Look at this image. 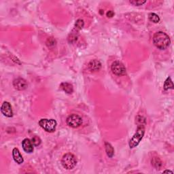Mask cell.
Returning a JSON list of instances; mask_svg holds the SVG:
<instances>
[{
    "label": "cell",
    "instance_id": "cell-16",
    "mask_svg": "<svg viewBox=\"0 0 174 174\" xmlns=\"http://www.w3.org/2000/svg\"><path fill=\"white\" fill-rule=\"evenodd\" d=\"M78 33H77L76 31H75V32H72V33H71L68 37L69 42L74 43L75 42H76V40H78Z\"/></svg>",
    "mask_w": 174,
    "mask_h": 174
},
{
    "label": "cell",
    "instance_id": "cell-18",
    "mask_svg": "<svg viewBox=\"0 0 174 174\" xmlns=\"http://www.w3.org/2000/svg\"><path fill=\"white\" fill-rule=\"evenodd\" d=\"M152 164L156 168H160L161 165H162V162H161L159 158L156 157L153 158V160L152 161Z\"/></svg>",
    "mask_w": 174,
    "mask_h": 174
},
{
    "label": "cell",
    "instance_id": "cell-23",
    "mask_svg": "<svg viewBox=\"0 0 174 174\" xmlns=\"http://www.w3.org/2000/svg\"><path fill=\"white\" fill-rule=\"evenodd\" d=\"M106 15L108 18H112V17H113L114 15V12L112 10H109V11L107 12Z\"/></svg>",
    "mask_w": 174,
    "mask_h": 174
},
{
    "label": "cell",
    "instance_id": "cell-22",
    "mask_svg": "<svg viewBox=\"0 0 174 174\" xmlns=\"http://www.w3.org/2000/svg\"><path fill=\"white\" fill-rule=\"evenodd\" d=\"M56 44V41L55 39H53V38H49L46 41V45L48 47H50L51 46H54Z\"/></svg>",
    "mask_w": 174,
    "mask_h": 174
},
{
    "label": "cell",
    "instance_id": "cell-9",
    "mask_svg": "<svg viewBox=\"0 0 174 174\" xmlns=\"http://www.w3.org/2000/svg\"><path fill=\"white\" fill-rule=\"evenodd\" d=\"M22 146L27 153H31L33 151V145L29 139L26 138L22 141Z\"/></svg>",
    "mask_w": 174,
    "mask_h": 174
},
{
    "label": "cell",
    "instance_id": "cell-15",
    "mask_svg": "<svg viewBox=\"0 0 174 174\" xmlns=\"http://www.w3.org/2000/svg\"><path fill=\"white\" fill-rule=\"evenodd\" d=\"M173 89V82L171 80L170 77L167 78V80H165V84H164V89L165 90H168V89Z\"/></svg>",
    "mask_w": 174,
    "mask_h": 174
},
{
    "label": "cell",
    "instance_id": "cell-5",
    "mask_svg": "<svg viewBox=\"0 0 174 174\" xmlns=\"http://www.w3.org/2000/svg\"><path fill=\"white\" fill-rule=\"evenodd\" d=\"M82 123V119L78 114H71L67 119V124L69 126L72 128H77Z\"/></svg>",
    "mask_w": 174,
    "mask_h": 174
},
{
    "label": "cell",
    "instance_id": "cell-12",
    "mask_svg": "<svg viewBox=\"0 0 174 174\" xmlns=\"http://www.w3.org/2000/svg\"><path fill=\"white\" fill-rule=\"evenodd\" d=\"M60 88L67 94H72L74 91V88H73L72 85L68 82L61 83L60 85Z\"/></svg>",
    "mask_w": 174,
    "mask_h": 174
},
{
    "label": "cell",
    "instance_id": "cell-24",
    "mask_svg": "<svg viewBox=\"0 0 174 174\" xmlns=\"http://www.w3.org/2000/svg\"><path fill=\"white\" fill-rule=\"evenodd\" d=\"M173 173V172L171 171H169V170H166L165 171H163V173Z\"/></svg>",
    "mask_w": 174,
    "mask_h": 174
},
{
    "label": "cell",
    "instance_id": "cell-11",
    "mask_svg": "<svg viewBox=\"0 0 174 174\" xmlns=\"http://www.w3.org/2000/svg\"><path fill=\"white\" fill-rule=\"evenodd\" d=\"M12 156L15 162L18 164H21L23 163V158L18 148H15L12 150Z\"/></svg>",
    "mask_w": 174,
    "mask_h": 174
},
{
    "label": "cell",
    "instance_id": "cell-21",
    "mask_svg": "<svg viewBox=\"0 0 174 174\" xmlns=\"http://www.w3.org/2000/svg\"><path fill=\"white\" fill-rule=\"evenodd\" d=\"M130 3L133 4L134 6H142L143 4L146 3V1H142V0H139V1H136V0H134V1H130Z\"/></svg>",
    "mask_w": 174,
    "mask_h": 174
},
{
    "label": "cell",
    "instance_id": "cell-1",
    "mask_svg": "<svg viewBox=\"0 0 174 174\" xmlns=\"http://www.w3.org/2000/svg\"><path fill=\"white\" fill-rule=\"evenodd\" d=\"M153 43L156 48L165 50L170 44V38L165 32L158 31L153 36Z\"/></svg>",
    "mask_w": 174,
    "mask_h": 174
},
{
    "label": "cell",
    "instance_id": "cell-17",
    "mask_svg": "<svg viewBox=\"0 0 174 174\" xmlns=\"http://www.w3.org/2000/svg\"><path fill=\"white\" fill-rule=\"evenodd\" d=\"M148 18L150 21L153 22L154 23H157L159 22L160 18L157 14L155 13H150L148 15Z\"/></svg>",
    "mask_w": 174,
    "mask_h": 174
},
{
    "label": "cell",
    "instance_id": "cell-14",
    "mask_svg": "<svg viewBox=\"0 0 174 174\" xmlns=\"http://www.w3.org/2000/svg\"><path fill=\"white\" fill-rule=\"evenodd\" d=\"M84 25H85V23H84V21L82 19H78L76 21V23H75L74 30L76 31H80V30H81L84 27Z\"/></svg>",
    "mask_w": 174,
    "mask_h": 174
},
{
    "label": "cell",
    "instance_id": "cell-7",
    "mask_svg": "<svg viewBox=\"0 0 174 174\" xmlns=\"http://www.w3.org/2000/svg\"><path fill=\"white\" fill-rule=\"evenodd\" d=\"M1 112L6 117L11 118L13 116V111H12V106L10 103L7 102H4L1 107Z\"/></svg>",
    "mask_w": 174,
    "mask_h": 174
},
{
    "label": "cell",
    "instance_id": "cell-2",
    "mask_svg": "<svg viewBox=\"0 0 174 174\" xmlns=\"http://www.w3.org/2000/svg\"><path fill=\"white\" fill-rule=\"evenodd\" d=\"M145 134V128L144 125H138L137 129L136 132L132 137L129 141V145L130 148H134L138 146V144L140 142L141 139H142L143 135Z\"/></svg>",
    "mask_w": 174,
    "mask_h": 174
},
{
    "label": "cell",
    "instance_id": "cell-6",
    "mask_svg": "<svg viewBox=\"0 0 174 174\" xmlns=\"http://www.w3.org/2000/svg\"><path fill=\"white\" fill-rule=\"evenodd\" d=\"M112 71L113 74L119 76H124L126 74V68L123 65V63H122L120 61H114L112 65Z\"/></svg>",
    "mask_w": 174,
    "mask_h": 174
},
{
    "label": "cell",
    "instance_id": "cell-8",
    "mask_svg": "<svg viewBox=\"0 0 174 174\" xmlns=\"http://www.w3.org/2000/svg\"><path fill=\"white\" fill-rule=\"evenodd\" d=\"M13 86L15 89L18 90V91H23V90L26 89L27 87V82L25 79L18 78L15 79L13 81Z\"/></svg>",
    "mask_w": 174,
    "mask_h": 174
},
{
    "label": "cell",
    "instance_id": "cell-3",
    "mask_svg": "<svg viewBox=\"0 0 174 174\" xmlns=\"http://www.w3.org/2000/svg\"><path fill=\"white\" fill-rule=\"evenodd\" d=\"M61 163L64 168L70 170V169L74 168L75 166L76 165L77 160L76 156L74 154L67 153L63 155L61 160Z\"/></svg>",
    "mask_w": 174,
    "mask_h": 174
},
{
    "label": "cell",
    "instance_id": "cell-19",
    "mask_svg": "<svg viewBox=\"0 0 174 174\" xmlns=\"http://www.w3.org/2000/svg\"><path fill=\"white\" fill-rule=\"evenodd\" d=\"M31 142L33 143L34 146H38L41 143V139H40V137H38V136H34L32 137Z\"/></svg>",
    "mask_w": 174,
    "mask_h": 174
},
{
    "label": "cell",
    "instance_id": "cell-4",
    "mask_svg": "<svg viewBox=\"0 0 174 174\" xmlns=\"http://www.w3.org/2000/svg\"><path fill=\"white\" fill-rule=\"evenodd\" d=\"M39 125L46 132L53 133L55 131L57 123L54 119H43L39 121Z\"/></svg>",
    "mask_w": 174,
    "mask_h": 174
},
{
    "label": "cell",
    "instance_id": "cell-13",
    "mask_svg": "<svg viewBox=\"0 0 174 174\" xmlns=\"http://www.w3.org/2000/svg\"><path fill=\"white\" fill-rule=\"evenodd\" d=\"M105 147H106L107 155L110 158L114 156V150L113 147L112 146V145L108 142H106L105 143Z\"/></svg>",
    "mask_w": 174,
    "mask_h": 174
},
{
    "label": "cell",
    "instance_id": "cell-10",
    "mask_svg": "<svg viewBox=\"0 0 174 174\" xmlns=\"http://www.w3.org/2000/svg\"><path fill=\"white\" fill-rule=\"evenodd\" d=\"M101 67H102V63H101V62L99 61H98V60H92V61L89 62V69L91 72H98V71L100 70Z\"/></svg>",
    "mask_w": 174,
    "mask_h": 174
},
{
    "label": "cell",
    "instance_id": "cell-20",
    "mask_svg": "<svg viewBox=\"0 0 174 174\" xmlns=\"http://www.w3.org/2000/svg\"><path fill=\"white\" fill-rule=\"evenodd\" d=\"M136 122L138 125H144L146 124V120L143 117L137 116L136 118Z\"/></svg>",
    "mask_w": 174,
    "mask_h": 174
}]
</instances>
